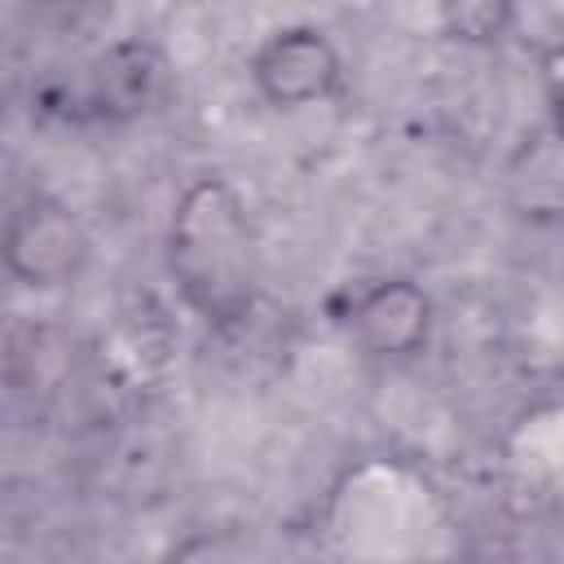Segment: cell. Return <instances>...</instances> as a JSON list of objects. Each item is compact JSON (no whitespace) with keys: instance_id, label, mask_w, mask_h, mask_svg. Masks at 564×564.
Wrapping results in <instances>:
<instances>
[{"instance_id":"3","label":"cell","mask_w":564,"mask_h":564,"mask_svg":"<svg viewBox=\"0 0 564 564\" xmlns=\"http://www.w3.org/2000/svg\"><path fill=\"white\" fill-rule=\"evenodd\" d=\"M344 48L322 22H282L260 35V44L247 57V79L256 97L278 110L295 115L308 106H326L344 93Z\"/></svg>"},{"instance_id":"6","label":"cell","mask_w":564,"mask_h":564,"mask_svg":"<svg viewBox=\"0 0 564 564\" xmlns=\"http://www.w3.org/2000/svg\"><path fill=\"white\" fill-rule=\"evenodd\" d=\"M159 564H264V555L238 529H189Z\"/></svg>"},{"instance_id":"1","label":"cell","mask_w":564,"mask_h":564,"mask_svg":"<svg viewBox=\"0 0 564 564\" xmlns=\"http://www.w3.org/2000/svg\"><path fill=\"white\" fill-rule=\"evenodd\" d=\"M163 269L181 304L212 330L242 326L260 300V238L225 172L189 176L163 225Z\"/></svg>"},{"instance_id":"5","label":"cell","mask_w":564,"mask_h":564,"mask_svg":"<svg viewBox=\"0 0 564 564\" xmlns=\"http://www.w3.org/2000/svg\"><path fill=\"white\" fill-rule=\"evenodd\" d=\"M159 88H163V53L141 35H123L84 62L75 110L97 123H123L145 115Z\"/></svg>"},{"instance_id":"2","label":"cell","mask_w":564,"mask_h":564,"mask_svg":"<svg viewBox=\"0 0 564 564\" xmlns=\"http://www.w3.org/2000/svg\"><path fill=\"white\" fill-rule=\"evenodd\" d=\"M93 264V229L57 194H26L0 216V273L35 295L75 286Z\"/></svg>"},{"instance_id":"4","label":"cell","mask_w":564,"mask_h":564,"mask_svg":"<svg viewBox=\"0 0 564 564\" xmlns=\"http://www.w3.org/2000/svg\"><path fill=\"white\" fill-rule=\"evenodd\" d=\"M339 326L366 361L414 366L419 357H427L436 339V300L423 282L405 273H388V278L361 282L348 295Z\"/></svg>"},{"instance_id":"7","label":"cell","mask_w":564,"mask_h":564,"mask_svg":"<svg viewBox=\"0 0 564 564\" xmlns=\"http://www.w3.org/2000/svg\"><path fill=\"white\" fill-rule=\"evenodd\" d=\"M511 22H516V9L494 0H463L441 9V31L467 44H498L502 35H511Z\"/></svg>"}]
</instances>
